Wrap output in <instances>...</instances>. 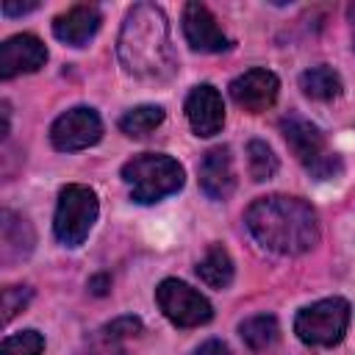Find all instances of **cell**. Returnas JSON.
<instances>
[{"label": "cell", "instance_id": "ba28073f", "mask_svg": "<svg viewBox=\"0 0 355 355\" xmlns=\"http://www.w3.org/2000/svg\"><path fill=\"white\" fill-rule=\"evenodd\" d=\"M100 139H103V119L89 105H78V108L64 111L50 128V141L61 153L86 150V147L97 144Z\"/></svg>", "mask_w": 355, "mask_h": 355}, {"label": "cell", "instance_id": "8992f818", "mask_svg": "<svg viewBox=\"0 0 355 355\" xmlns=\"http://www.w3.org/2000/svg\"><path fill=\"white\" fill-rule=\"evenodd\" d=\"M97 211H100V202L89 186H80V183L64 186L58 191V205H55V216H53L55 239L67 247L83 244L92 225L97 222Z\"/></svg>", "mask_w": 355, "mask_h": 355}, {"label": "cell", "instance_id": "ac0fdd59", "mask_svg": "<svg viewBox=\"0 0 355 355\" xmlns=\"http://www.w3.org/2000/svg\"><path fill=\"white\" fill-rule=\"evenodd\" d=\"M277 333H280V327H277V319L272 313H258V316H250L239 324V336L252 352L272 347L277 341Z\"/></svg>", "mask_w": 355, "mask_h": 355}, {"label": "cell", "instance_id": "ffe728a7", "mask_svg": "<svg viewBox=\"0 0 355 355\" xmlns=\"http://www.w3.org/2000/svg\"><path fill=\"white\" fill-rule=\"evenodd\" d=\"M141 330H144L141 319H136V316H119V319H114L111 324L103 327V338H105V344H108L111 349H116L119 355H130V352H128V344H130L133 338H139Z\"/></svg>", "mask_w": 355, "mask_h": 355}, {"label": "cell", "instance_id": "7c38bea8", "mask_svg": "<svg viewBox=\"0 0 355 355\" xmlns=\"http://www.w3.org/2000/svg\"><path fill=\"white\" fill-rule=\"evenodd\" d=\"M183 33L186 42L200 53H222L230 47V39L216 25V17L202 3L183 6Z\"/></svg>", "mask_w": 355, "mask_h": 355}, {"label": "cell", "instance_id": "9c48e42d", "mask_svg": "<svg viewBox=\"0 0 355 355\" xmlns=\"http://www.w3.org/2000/svg\"><path fill=\"white\" fill-rule=\"evenodd\" d=\"M277 92H280L277 75L269 72V69H261V67L241 72V75L230 83V97H233V103H236L239 108L250 111V114H261V111L272 108L275 100H277Z\"/></svg>", "mask_w": 355, "mask_h": 355}, {"label": "cell", "instance_id": "5b68a950", "mask_svg": "<svg viewBox=\"0 0 355 355\" xmlns=\"http://www.w3.org/2000/svg\"><path fill=\"white\" fill-rule=\"evenodd\" d=\"M352 308L344 297H327L305 305L294 319V333L308 347H333L349 327Z\"/></svg>", "mask_w": 355, "mask_h": 355}, {"label": "cell", "instance_id": "277c9868", "mask_svg": "<svg viewBox=\"0 0 355 355\" xmlns=\"http://www.w3.org/2000/svg\"><path fill=\"white\" fill-rule=\"evenodd\" d=\"M280 133H283L288 150L308 169L311 178L333 180L336 175H341V155L327 147L324 133L311 119H305L300 114H288L280 119Z\"/></svg>", "mask_w": 355, "mask_h": 355}, {"label": "cell", "instance_id": "4fadbf2b", "mask_svg": "<svg viewBox=\"0 0 355 355\" xmlns=\"http://www.w3.org/2000/svg\"><path fill=\"white\" fill-rule=\"evenodd\" d=\"M197 175H200V189L211 197V200H227L236 189V172H233V158H230V147L219 144V147H211L200 166H197Z\"/></svg>", "mask_w": 355, "mask_h": 355}, {"label": "cell", "instance_id": "cb8c5ba5", "mask_svg": "<svg viewBox=\"0 0 355 355\" xmlns=\"http://www.w3.org/2000/svg\"><path fill=\"white\" fill-rule=\"evenodd\" d=\"M194 355H230V347L225 341H219V338H208L205 344H200L194 349Z\"/></svg>", "mask_w": 355, "mask_h": 355}, {"label": "cell", "instance_id": "3957f363", "mask_svg": "<svg viewBox=\"0 0 355 355\" xmlns=\"http://www.w3.org/2000/svg\"><path fill=\"white\" fill-rule=\"evenodd\" d=\"M122 180L130 186V197L141 205L158 202L183 189V166L164 153H141L133 155L122 166Z\"/></svg>", "mask_w": 355, "mask_h": 355}, {"label": "cell", "instance_id": "4316f807", "mask_svg": "<svg viewBox=\"0 0 355 355\" xmlns=\"http://www.w3.org/2000/svg\"><path fill=\"white\" fill-rule=\"evenodd\" d=\"M349 25H352V39H355V3L349 6Z\"/></svg>", "mask_w": 355, "mask_h": 355}, {"label": "cell", "instance_id": "44dd1931", "mask_svg": "<svg viewBox=\"0 0 355 355\" xmlns=\"http://www.w3.org/2000/svg\"><path fill=\"white\" fill-rule=\"evenodd\" d=\"M247 166H250V178L255 183H263L277 172V155L272 153V147L266 141L252 139L247 144Z\"/></svg>", "mask_w": 355, "mask_h": 355}, {"label": "cell", "instance_id": "2e32d148", "mask_svg": "<svg viewBox=\"0 0 355 355\" xmlns=\"http://www.w3.org/2000/svg\"><path fill=\"white\" fill-rule=\"evenodd\" d=\"M197 277L208 288H227L233 283V258L222 244H211L197 263Z\"/></svg>", "mask_w": 355, "mask_h": 355}, {"label": "cell", "instance_id": "30bf717a", "mask_svg": "<svg viewBox=\"0 0 355 355\" xmlns=\"http://www.w3.org/2000/svg\"><path fill=\"white\" fill-rule=\"evenodd\" d=\"M47 61V47L33 33H17L0 44V78L11 80L22 72H36Z\"/></svg>", "mask_w": 355, "mask_h": 355}, {"label": "cell", "instance_id": "8fae6325", "mask_svg": "<svg viewBox=\"0 0 355 355\" xmlns=\"http://www.w3.org/2000/svg\"><path fill=\"white\" fill-rule=\"evenodd\" d=\"M186 119L197 136H216L225 125L222 94L211 83H200L186 97Z\"/></svg>", "mask_w": 355, "mask_h": 355}, {"label": "cell", "instance_id": "e0dca14e", "mask_svg": "<svg viewBox=\"0 0 355 355\" xmlns=\"http://www.w3.org/2000/svg\"><path fill=\"white\" fill-rule=\"evenodd\" d=\"M300 89L305 97L327 103V100L341 94V78L333 67H313V69H305L300 75Z\"/></svg>", "mask_w": 355, "mask_h": 355}, {"label": "cell", "instance_id": "6da1fadb", "mask_svg": "<svg viewBox=\"0 0 355 355\" xmlns=\"http://www.w3.org/2000/svg\"><path fill=\"white\" fill-rule=\"evenodd\" d=\"M116 55L128 75L144 80H164L175 75L178 58L172 50L166 14L153 3H139L128 11L119 39Z\"/></svg>", "mask_w": 355, "mask_h": 355}, {"label": "cell", "instance_id": "7a4b0ae2", "mask_svg": "<svg viewBox=\"0 0 355 355\" xmlns=\"http://www.w3.org/2000/svg\"><path fill=\"white\" fill-rule=\"evenodd\" d=\"M244 222L266 250L280 255H302L319 241V216L302 197H258L247 208Z\"/></svg>", "mask_w": 355, "mask_h": 355}, {"label": "cell", "instance_id": "9a60e30c", "mask_svg": "<svg viewBox=\"0 0 355 355\" xmlns=\"http://www.w3.org/2000/svg\"><path fill=\"white\" fill-rule=\"evenodd\" d=\"M36 244L33 227L25 216L14 214V211H3L0 214V258L6 263H14L19 258H28L31 250Z\"/></svg>", "mask_w": 355, "mask_h": 355}, {"label": "cell", "instance_id": "7402d4cb", "mask_svg": "<svg viewBox=\"0 0 355 355\" xmlns=\"http://www.w3.org/2000/svg\"><path fill=\"white\" fill-rule=\"evenodd\" d=\"M42 349H44V336L39 330H22L3 341L0 355H42Z\"/></svg>", "mask_w": 355, "mask_h": 355}, {"label": "cell", "instance_id": "d6986e66", "mask_svg": "<svg viewBox=\"0 0 355 355\" xmlns=\"http://www.w3.org/2000/svg\"><path fill=\"white\" fill-rule=\"evenodd\" d=\"M161 122H164V108L161 105H136V108L122 114L119 130L130 139H141V136L153 133Z\"/></svg>", "mask_w": 355, "mask_h": 355}, {"label": "cell", "instance_id": "52a82bcc", "mask_svg": "<svg viewBox=\"0 0 355 355\" xmlns=\"http://www.w3.org/2000/svg\"><path fill=\"white\" fill-rule=\"evenodd\" d=\"M155 302H158L161 313L178 327H200V324L211 322V316H214L211 302L197 288H191L189 283H183L178 277H166L158 283Z\"/></svg>", "mask_w": 355, "mask_h": 355}, {"label": "cell", "instance_id": "d4e9b609", "mask_svg": "<svg viewBox=\"0 0 355 355\" xmlns=\"http://www.w3.org/2000/svg\"><path fill=\"white\" fill-rule=\"evenodd\" d=\"M0 8H3L6 17H17V14H28V11L39 8V3H36V0H28V3H11V0H6Z\"/></svg>", "mask_w": 355, "mask_h": 355}, {"label": "cell", "instance_id": "603a6c76", "mask_svg": "<svg viewBox=\"0 0 355 355\" xmlns=\"http://www.w3.org/2000/svg\"><path fill=\"white\" fill-rule=\"evenodd\" d=\"M33 297L31 286H6L3 288V322H11Z\"/></svg>", "mask_w": 355, "mask_h": 355}, {"label": "cell", "instance_id": "484cf974", "mask_svg": "<svg viewBox=\"0 0 355 355\" xmlns=\"http://www.w3.org/2000/svg\"><path fill=\"white\" fill-rule=\"evenodd\" d=\"M89 288H92V294H105L108 288H111V280H108V275H97V277H92L89 280Z\"/></svg>", "mask_w": 355, "mask_h": 355}, {"label": "cell", "instance_id": "5bb4252c", "mask_svg": "<svg viewBox=\"0 0 355 355\" xmlns=\"http://www.w3.org/2000/svg\"><path fill=\"white\" fill-rule=\"evenodd\" d=\"M100 22H103V17H100L97 6H72L69 11H64L53 19V33L64 44L83 47L97 33Z\"/></svg>", "mask_w": 355, "mask_h": 355}]
</instances>
